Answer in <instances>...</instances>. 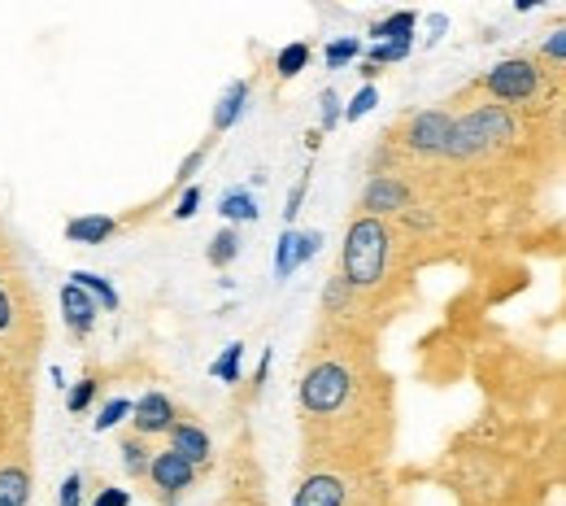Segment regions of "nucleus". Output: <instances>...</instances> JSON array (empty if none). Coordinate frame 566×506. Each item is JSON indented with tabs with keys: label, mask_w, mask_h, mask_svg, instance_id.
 Wrapping results in <instances>:
<instances>
[{
	"label": "nucleus",
	"mask_w": 566,
	"mask_h": 506,
	"mask_svg": "<svg viewBox=\"0 0 566 506\" xmlns=\"http://www.w3.org/2000/svg\"><path fill=\"white\" fill-rule=\"evenodd\" d=\"M388 250H392V237L384 228V219H353L348 232H344V253H340V279L357 293V288H375L388 271Z\"/></svg>",
	"instance_id": "f257e3e1"
},
{
	"label": "nucleus",
	"mask_w": 566,
	"mask_h": 506,
	"mask_svg": "<svg viewBox=\"0 0 566 506\" xmlns=\"http://www.w3.org/2000/svg\"><path fill=\"white\" fill-rule=\"evenodd\" d=\"M506 140H514V119L501 106H479V110L453 119L450 148L445 153L450 157H479V153L506 144Z\"/></svg>",
	"instance_id": "f03ea898"
},
{
	"label": "nucleus",
	"mask_w": 566,
	"mask_h": 506,
	"mask_svg": "<svg viewBox=\"0 0 566 506\" xmlns=\"http://www.w3.org/2000/svg\"><path fill=\"white\" fill-rule=\"evenodd\" d=\"M536 88H541V70H536V62H528V57L497 62V66L484 75V92H488V97H497V101H506V106H523V101H532V97H536Z\"/></svg>",
	"instance_id": "7ed1b4c3"
},
{
	"label": "nucleus",
	"mask_w": 566,
	"mask_h": 506,
	"mask_svg": "<svg viewBox=\"0 0 566 506\" xmlns=\"http://www.w3.org/2000/svg\"><path fill=\"white\" fill-rule=\"evenodd\" d=\"M148 485H153V494L162 503H175L184 490L197 485V468L188 459H179L175 450H157L153 463H148Z\"/></svg>",
	"instance_id": "20e7f679"
},
{
	"label": "nucleus",
	"mask_w": 566,
	"mask_h": 506,
	"mask_svg": "<svg viewBox=\"0 0 566 506\" xmlns=\"http://www.w3.org/2000/svg\"><path fill=\"white\" fill-rule=\"evenodd\" d=\"M450 131H453V114H445V110H423V114H414L406 123V148L410 153H423V157L445 153L450 148Z\"/></svg>",
	"instance_id": "39448f33"
},
{
	"label": "nucleus",
	"mask_w": 566,
	"mask_h": 506,
	"mask_svg": "<svg viewBox=\"0 0 566 506\" xmlns=\"http://www.w3.org/2000/svg\"><path fill=\"white\" fill-rule=\"evenodd\" d=\"M179 424V410H175V402L166 397V393H144L140 402H131V432L135 437H162V432H170Z\"/></svg>",
	"instance_id": "423d86ee"
},
{
	"label": "nucleus",
	"mask_w": 566,
	"mask_h": 506,
	"mask_svg": "<svg viewBox=\"0 0 566 506\" xmlns=\"http://www.w3.org/2000/svg\"><path fill=\"white\" fill-rule=\"evenodd\" d=\"M292 506H348V481L332 472H314L297 485Z\"/></svg>",
	"instance_id": "0eeeda50"
},
{
	"label": "nucleus",
	"mask_w": 566,
	"mask_h": 506,
	"mask_svg": "<svg viewBox=\"0 0 566 506\" xmlns=\"http://www.w3.org/2000/svg\"><path fill=\"white\" fill-rule=\"evenodd\" d=\"M406 206H410V188H406L401 179H392V175H375V179L366 184V193H362V210H370V219L397 215V210H406Z\"/></svg>",
	"instance_id": "6e6552de"
},
{
	"label": "nucleus",
	"mask_w": 566,
	"mask_h": 506,
	"mask_svg": "<svg viewBox=\"0 0 566 506\" xmlns=\"http://www.w3.org/2000/svg\"><path fill=\"white\" fill-rule=\"evenodd\" d=\"M62 315H66V328H70L75 337H88V332L97 328L101 306H97L79 284H66V288H62Z\"/></svg>",
	"instance_id": "1a4fd4ad"
},
{
	"label": "nucleus",
	"mask_w": 566,
	"mask_h": 506,
	"mask_svg": "<svg viewBox=\"0 0 566 506\" xmlns=\"http://www.w3.org/2000/svg\"><path fill=\"white\" fill-rule=\"evenodd\" d=\"M166 437H170V446H166V450H175V454H179V459H188L192 468L210 463V437H206V428H197V424L179 419Z\"/></svg>",
	"instance_id": "9d476101"
},
{
	"label": "nucleus",
	"mask_w": 566,
	"mask_h": 506,
	"mask_svg": "<svg viewBox=\"0 0 566 506\" xmlns=\"http://www.w3.org/2000/svg\"><path fill=\"white\" fill-rule=\"evenodd\" d=\"M113 232H118V219H110V215H79L66 223L70 245H106Z\"/></svg>",
	"instance_id": "9b49d317"
},
{
	"label": "nucleus",
	"mask_w": 566,
	"mask_h": 506,
	"mask_svg": "<svg viewBox=\"0 0 566 506\" xmlns=\"http://www.w3.org/2000/svg\"><path fill=\"white\" fill-rule=\"evenodd\" d=\"M414 26H419V13L414 9H397L388 18H379L370 26V40L375 44H401V40H414Z\"/></svg>",
	"instance_id": "f8f14e48"
},
{
	"label": "nucleus",
	"mask_w": 566,
	"mask_h": 506,
	"mask_svg": "<svg viewBox=\"0 0 566 506\" xmlns=\"http://www.w3.org/2000/svg\"><path fill=\"white\" fill-rule=\"evenodd\" d=\"M244 106H248V84H244V79L226 84V92L219 97V110H214V135H219V131H226V127L240 123Z\"/></svg>",
	"instance_id": "ddd939ff"
},
{
	"label": "nucleus",
	"mask_w": 566,
	"mask_h": 506,
	"mask_svg": "<svg viewBox=\"0 0 566 506\" xmlns=\"http://www.w3.org/2000/svg\"><path fill=\"white\" fill-rule=\"evenodd\" d=\"M118 454H122V468H126V476H135V481H144L148 476V463H153V454L157 450H148V437H122V446H118Z\"/></svg>",
	"instance_id": "4468645a"
},
{
	"label": "nucleus",
	"mask_w": 566,
	"mask_h": 506,
	"mask_svg": "<svg viewBox=\"0 0 566 506\" xmlns=\"http://www.w3.org/2000/svg\"><path fill=\"white\" fill-rule=\"evenodd\" d=\"M70 284H79V288H84L101 310H118V306H122L118 288H113L106 275H97V271H75V275H70Z\"/></svg>",
	"instance_id": "2eb2a0df"
},
{
	"label": "nucleus",
	"mask_w": 566,
	"mask_h": 506,
	"mask_svg": "<svg viewBox=\"0 0 566 506\" xmlns=\"http://www.w3.org/2000/svg\"><path fill=\"white\" fill-rule=\"evenodd\" d=\"M219 215L226 219V228L231 223H253L257 219V201H253L248 188H231V193H223V201H219Z\"/></svg>",
	"instance_id": "dca6fc26"
},
{
	"label": "nucleus",
	"mask_w": 566,
	"mask_h": 506,
	"mask_svg": "<svg viewBox=\"0 0 566 506\" xmlns=\"http://www.w3.org/2000/svg\"><path fill=\"white\" fill-rule=\"evenodd\" d=\"M26 498H31V472L4 468L0 472V506H26Z\"/></svg>",
	"instance_id": "f3484780"
},
{
	"label": "nucleus",
	"mask_w": 566,
	"mask_h": 506,
	"mask_svg": "<svg viewBox=\"0 0 566 506\" xmlns=\"http://www.w3.org/2000/svg\"><path fill=\"white\" fill-rule=\"evenodd\" d=\"M235 257H240V232H235V228L214 232V241H210V250H206V262H210L214 271H226Z\"/></svg>",
	"instance_id": "a211bd4d"
},
{
	"label": "nucleus",
	"mask_w": 566,
	"mask_h": 506,
	"mask_svg": "<svg viewBox=\"0 0 566 506\" xmlns=\"http://www.w3.org/2000/svg\"><path fill=\"white\" fill-rule=\"evenodd\" d=\"M306 66H310V44H306V40H297V44L279 48V57H275V70H279V79H297Z\"/></svg>",
	"instance_id": "6ab92c4d"
},
{
	"label": "nucleus",
	"mask_w": 566,
	"mask_h": 506,
	"mask_svg": "<svg viewBox=\"0 0 566 506\" xmlns=\"http://www.w3.org/2000/svg\"><path fill=\"white\" fill-rule=\"evenodd\" d=\"M240 363H244V345L235 341V345H226L223 354L210 363V376L223 380V384H240Z\"/></svg>",
	"instance_id": "aec40b11"
},
{
	"label": "nucleus",
	"mask_w": 566,
	"mask_h": 506,
	"mask_svg": "<svg viewBox=\"0 0 566 506\" xmlns=\"http://www.w3.org/2000/svg\"><path fill=\"white\" fill-rule=\"evenodd\" d=\"M323 57H328V70H344L348 62H357V57H362V40H353V35H344V40H332Z\"/></svg>",
	"instance_id": "412c9836"
},
{
	"label": "nucleus",
	"mask_w": 566,
	"mask_h": 506,
	"mask_svg": "<svg viewBox=\"0 0 566 506\" xmlns=\"http://www.w3.org/2000/svg\"><path fill=\"white\" fill-rule=\"evenodd\" d=\"M414 53V40H401V44H370L366 48V62L370 66H392V62H406Z\"/></svg>",
	"instance_id": "4be33fe9"
},
{
	"label": "nucleus",
	"mask_w": 566,
	"mask_h": 506,
	"mask_svg": "<svg viewBox=\"0 0 566 506\" xmlns=\"http://www.w3.org/2000/svg\"><path fill=\"white\" fill-rule=\"evenodd\" d=\"M292 271H297V232L288 228V232L279 237V245H275V275L288 279Z\"/></svg>",
	"instance_id": "5701e85b"
},
{
	"label": "nucleus",
	"mask_w": 566,
	"mask_h": 506,
	"mask_svg": "<svg viewBox=\"0 0 566 506\" xmlns=\"http://www.w3.org/2000/svg\"><path fill=\"white\" fill-rule=\"evenodd\" d=\"M97 393H101V384L92 376H84L70 393H66V410H70V415H84V410L97 402Z\"/></svg>",
	"instance_id": "b1692460"
},
{
	"label": "nucleus",
	"mask_w": 566,
	"mask_h": 506,
	"mask_svg": "<svg viewBox=\"0 0 566 506\" xmlns=\"http://www.w3.org/2000/svg\"><path fill=\"white\" fill-rule=\"evenodd\" d=\"M122 419H131V402H126V397H113V402L101 406V415L92 419V428H97V432H110V428H118Z\"/></svg>",
	"instance_id": "393cba45"
},
{
	"label": "nucleus",
	"mask_w": 566,
	"mask_h": 506,
	"mask_svg": "<svg viewBox=\"0 0 566 506\" xmlns=\"http://www.w3.org/2000/svg\"><path fill=\"white\" fill-rule=\"evenodd\" d=\"M379 106V92H375V84H366L348 106H344V123H357V119H366L370 110Z\"/></svg>",
	"instance_id": "a878e982"
},
{
	"label": "nucleus",
	"mask_w": 566,
	"mask_h": 506,
	"mask_svg": "<svg viewBox=\"0 0 566 506\" xmlns=\"http://www.w3.org/2000/svg\"><path fill=\"white\" fill-rule=\"evenodd\" d=\"M319 123H323V131H332V127L344 123V110H340L336 88H328V92L319 97Z\"/></svg>",
	"instance_id": "bb28decb"
},
{
	"label": "nucleus",
	"mask_w": 566,
	"mask_h": 506,
	"mask_svg": "<svg viewBox=\"0 0 566 506\" xmlns=\"http://www.w3.org/2000/svg\"><path fill=\"white\" fill-rule=\"evenodd\" d=\"M348 297H353V288H348L340 275H332V279H328V288H323V306H328V315H336L340 306H348Z\"/></svg>",
	"instance_id": "cd10ccee"
},
{
	"label": "nucleus",
	"mask_w": 566,
	"mask_h": 506,
	"mask_svg": "<svg viewBox=\"0 0 566 506\" xmlns=\"http://www.w3.org/2000/svg\"><path fill=\"white\" fill-rule=\"evenodd\" d=\"M57 506H84V472H70V476L62 481Z\"/></svg>",
	"instance_id": "c85d7f7f"
},
{
	"label": "nucleus",
	"mask_w": 566,
	"mask_h": 506,
	"mask_svg": "<svg viewBox=\"0 0 566 506\" xmlns=\"http://www.w3.org/2000/svg\"><path fill=\"white\" fill-rule=\"evenodd\" d=\"M306 193H310V170H306V175L292 184V193H288V210H284V219H288V223L301 215V206H306Z\"/></svg>",
	"instance_id": "c756f323"
},
{
	"label": "nucleus",
	"mask_w": 566,
	"mask_h": 506,
	"mask_svg": "<svg viewBox=\"0 0 566 506\" xmlns=\"http://www.w3.org/2000/svg\"><path fill=\"white\" fill-rule=\"evenodd\" d=\"M197 210H201V188H197V184H188V188H184V197H179V206H175V219H179V223H188Z\"/></svg>",
	"instance_id": "7c9ffc66"
},
{
	"label": "nucleus",
	"mask_w": 566,
	"mask_h": 506,
	"mask_svg": "<svg viewBox=\"0 0 566 506\" xmlns=\"http://www.w3.org/2000/svg\"><path fill=\"white\" fill-rule=\"evenodd\" d=\"M323 245V232H297V266H306Z\"/></svg>",
	"instance_id": "2f4dec72"
},
{
	"label": "nucleus",
	"mask_w": 566,
	"mask_h": 506,
	"mask_svg": "<svg viewBox=\"0 0 566 506\" xmlns=\"http://www.w3.org/2000/svg\"><path fill=\"white\" fill-rule=\"evenodd\" d=\"M210 144H214V140H206V144H201L197 153H188V157H184V166H179V175H175L179 184H188V179H192V175L201 170V162H206V153H210Z\"/></svg>",
	"instance_id": "473e14b6"
},
{
	"label": "nucleus",
	"mask_w": 566,
	"mask_h": 506,
	"mask_svg": "<svg viewBox=\"0 0 566 506\" xmlns=\"http://www.w3.org/2000/svg\"><path fill=\"white\" fill-rule=\"evenodd\" d=\"M92 506H131V494L126 490H113V485H101Z\"/></svg>",
	"instance_id": "72a5a7b5"
},
{
	"label": "nucleus",
	"mask_w": 566,
	"mask_h": 506,
	"mask_svg": "<svg viewBox=\"0 0 566 506\" xmlns=\"http://www.w3.org/2000/svg\"><path fill=\"white\" fill-rule=\"evenodd\" d=\"M541 53L554 57V62H566V31H554V35L541 44Z\"/></svg>",
	"instance_id": "f704fd0d"
}]
</instances>
